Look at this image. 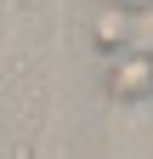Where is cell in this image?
I'll return each instance as SVG.
<instances>
[{"instance_id": "obj_1", "label": "cell", "mask_w": 153, "mask_h": 159, "mask_svg": "<svg viewBox=\"0 0 153 159\" xmlns=\"http://www.w3.org/2000/svg\"><path fill=\"white\" fill-rule=\"evenodd\" d=\"M136 34H142V0L130 6V0H102L97 11H91V40L119 57V51H136Z\"/></svg>"}, {"instance_id": "obj_2", "label": "cell", "mask_w": 153, "mask_h": 159, "mask_svg": "<svg viewBox=\"0 0 153 159\" xmlns=\"http://www.w3.org/2000/svg\"><path fill=\"white\" fill-rule=\"evenodd\" d=\"M108 102H153V51H119L102 74Z\"/></svg>"}]
</instances>
